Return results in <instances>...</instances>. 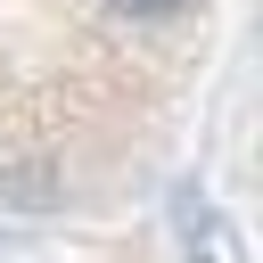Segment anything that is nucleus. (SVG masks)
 <instances>
[{
  "label": "nucleus",
  "instance_id": "f257e3e1",
  "mask_svg": "<svg viewBox=\"0 0 263 263\" xmlns=\"http://www.w3.org/2000/svg\"><path fill=\"white\" fill-rule=\"evenodd\" d=\"M222 0H0V189L66 197L189 99Z\"/></svg>",
  "mask_w": 263,
  "mask_h": 263
}]
</instances>
